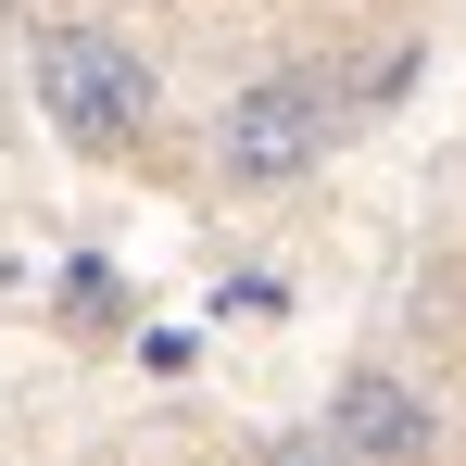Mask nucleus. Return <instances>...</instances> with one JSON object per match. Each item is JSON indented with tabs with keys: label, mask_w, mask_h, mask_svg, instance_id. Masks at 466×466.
I'll list each match as a JSON object with an SVG mask.
<instances>
[{
	"label": "nucleus",
	"mask_w": 466,
	"mask_h": 466,
	"mask_svg": "<svg viewBox=\"0 0 466 466\" xmlns=\"http://www.w3.org/2000/svg\"><path fill=\"white\" fill-rule=\"evenodd\" d=\"M25 76H38V114H51V139H64V152H88V164L152 152V127H164V76H152V51H139L127 25H88V13L38 25Z\"/></svg>",
	"instance_id": "1"
},
{
	"label": "nucleus",
	"mask_w": 466,
	"mask_h": 466,
	"mask_svg": "<svg viewBox=\"0 0 466 466\" xmlns=\"http://www.w3.org/2000/svg\"><path fill=\"white\" fill-rule=\"evenodd\" d=\"M340 127H353V76L340 64H265L215 114V177L228 189H303L340 152Z\"/></svg>",
	"instance_id": "2"
},
{
	"label": "nucleus",
	"mask_w": 466,
	"mask_h": 466,
	"mask_svg": "<svg viewBox=\"0 0 466 466\" xmlns=\"http://www.w3.org/2000/svg\"><path fill=\"white\" fill-rule=\"evenodd\" d=\"M328 429H340L353 466H441V403L403 379V366H340Z\"/></svg>",
	"instance_id": "3"
},
{
	"label": "nucleus",
	"mask_w": 466,
	"mask_h": 466,
	"mask_svg": "<svg viewBox=\"0 0 466 466\" xmlns=\"http://www.w3.org/2000/svg\"><path fill=\"white\" fill-rule=\"evenodd\" d=\"M252 466H353V454H340L328 416H303V429H265V454H252Z\"/></svg>",
	"instance_id": "4"
}]
</instances>
